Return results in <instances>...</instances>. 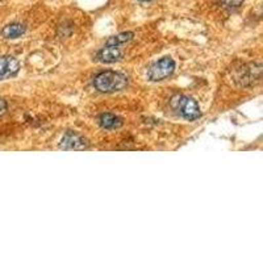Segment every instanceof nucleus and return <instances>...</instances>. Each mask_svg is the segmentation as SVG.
<instances>
[{"label": "nucleus", "instance_id": "6", "mask_svg": "<svg viewBox=\"0 0 263 263\" xmlns=\"http://www.w3.org/2000/svg\"><path fill=\"white\" fill-rule=\"evenodd\" d=\"M98 57L102 62L114 63L121 60L123 53H121V50L117 46H107V48H103L102 50L99 51Z\"/></svg>", "mask_w": 263, "mask_h": 263}, {"label": "nucleus", "instance_id": "5", "mask_svg": "<svg viewBox=\"0 0 263 263\" xmlns=\"http://www.w3.org/2000/svg\"><path fill=\"white\" fill-rule=\"evenodd\" d=\"M20 69L17 60L13 57H0V81L8 79Z\"/></svg>", "mask_w": 263, "mask_h": 263}, {"label": "nucleus", "instance_id": "1", "mask_svg": "<svg viewBox=\"0 0 263 263\" xmlns=\"http://www.w3.org/2000/svg\"><path fill=\"white\" fill-rule=\"evenodd\" d=\"M126 77L116 71H103L93 79V86L98 91L104 93L116 92L124 90L126 87Z\"/></svg>", "mask_w": 263, "mask_h": 263}, {"label": "nucleus", "instance_id": "7", "mask_svg": "<svg viewBox=\"0 0 263 263\" xmlns=\"http://www.w3.org/2000/svg\"><path fill=\"white\" fill-rule=\"evenodd\" d=\"M99 124L105 129H115L121 126L123 121H121V119H119V117L112 114H103L100 119H99Z\"/></svg>", "mask_w": 263, "mask_h": 263}, {"label": "nucleus", "instance_id": "10", "mask_svg": "<svg viewBox=\"0 0 263 263\" xmlns=\"http://www.w3.org/2000/svg\"><path fill=\"white\" fill-rule=\"evenodd\" d=\"M221 3L228 8H237L243 3V0H221Z\"/></svg>", "mask_w": 263, "mask_h": 263}, {"label": "nucleus", "instance_id": "4", "mask_svg": "<svg viewBox=\"0 0 263 263\" xmlns=\"http://www.w3.org/2000/svg\"><path fill=\"white\" fill-rule=\"evenodd\" d=\"M88 146L86 138L83 136L69 132L61 140V149L63 150H83Z\"/></svg>", "mask_w": 263, "mask_h": 263}, {"label": "nucleus", "instance_id": "2", "mask_svg": "<svg viewBox=\"0 0 263 263\" xmlns=\"http://www.w3.org/2000/svg\"><path fill=\"white\" fill-rule=\"evenodd\" d=\"M171 107L180 116L187 120H196L200 117V108L194 99L183 95H177L171 99Z\"/></svg>", "mask_w": 263, "mask_h": 263}, {"label": "nucleus", "instance_id": "12", "mask_svg": "<svg viewBox=\"0 0 263 263\" xmlns=\"http://www.w3.org/2000/svg\"><path fill=\"white\" fill-rule=\"evenodd\" d=\"M142 2H150V0H142Z\"/></svg>", "mask_w": 263, "mask_h": 263}, {"label": "nucleus", "instance_id": "9", "mask_svg": "<svg viewBox=\"0 0 263 263\" xmlns=\"http://www.w3.org/2000/svg\"><path fill=\"white\" fill-rule=\"evenodd\" d=\"M132 37H133V33L132 32L120 33V34H116V36L107 40V46H119L121 44H125V42L130 41Z\"/></svg>", "mask_w": 263, "mask_h": 263}, {"label": "nucleus", "instance_id": "11", "mask_svg": "<svg viewBox=\"0 0 263 263\" xmlns=\"http://www.w3.org/2000/svg\"><path fill=\"white\" fill-rule=\"evenodd\" d=\"M6 111H7V103H6V100H3V99H0V116L6 114Z\"/></svg>", "mask_w": 263, "mask_h": 263}, {"label": "nucleus", "instance_id": "3", "mask_svg": "<svg viewBox=\"0 0 263 263\" xmlns=\"http://www.w3.org/2000/svg\"><path fill=\"white\" fill-rule=\"evenodd\" d=\"M175 70V62H174L173 58L164 57L162 60L157 61L154 65L152 66L147 71V77H149L150 81L158 82L162 79L167 78Z\"/></svg>", "mask_w": 263, "mask_h": 263}, {"label": "nucleus", "instance_id": "8", "mask_svg": "<svg viewBox=\"0 0 263 263\" xmlns=\"http://www.w3.org/2000/svg\"><path fill=\"white\" fill-rule=\"evenodd\" d=\"M25 27L21 24H17V23H13V24H9L7 27L3 28L2 30V34L6 39H17L21 34H24Z\"/></svg>", "mask_w": 263, "mask_h": 263}]
</instances>
